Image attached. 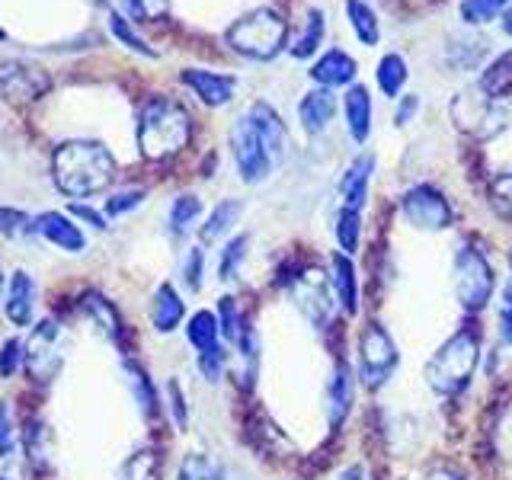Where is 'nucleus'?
<instances>
[{
    "mask_svg": "<svg viewBox=\"0 0 512 480\" xmlns=\"http://www.w3.org/2000/svg\"><path fill=\"white\" fill-rule=\"evenodd\" d=\"M55 186L71 199L103 192L116 176V160L100 141H64L52 157Z\"/></svg>",
    "mask_w": 512,
    "mask_h": 480,
    "instance_id": "obj_1",
    "label": "nucleus"
},
{
    "mask_svg": "<svg viewBox=\"0 0 512 480\" xmlns=\"http://www.w3.org/2000/svg\"><path fill=\"white\" fill-rule=\"evenodd\" d=\"M192 138L189 112L170 96H151L138 112V148L148 160H170Z\"/></svg>",
    "mask_w": 512,
    "mask_h": 480,
    "instance_id": "obj_2",
    "label": "nucleus"
},
{
    "mask_svg": "<svg viewBox=\"0 0 512 480\" xmlns=\"http://www.w3.org/2000/svg\"><path fill=\"white\" fill-rule=\"evenodd\" d=\"M477 365H480V333L474 327H461L452 340H445L432 352L423 375L436 394L455 397L471 384Z\"/></svg>",
    "mask_w": 512,
    "mask_h": 480,
    "instance_id": "obj_3",
    "label": "nucleus"
},
{
    "mask_svg": "<svg viewBox=\"0 0 512 480\" xmlns=\"http://www.w3.org/2000/svg\"><path fill=\"white\" fill-rule=\"evenodd\" d=\"M285 36H288V23L282 16L269 7H260V10H250L247 16H240L224 39H228V45L240 55H247L253 61H269L282 52Z\"/></svg>",
    "mask_w": 512,
    "mask_h": 480,
    "instance_id": "obj_4",
    "label": "nucleus"
},
{
    "mask_svg": "<svg viewBox=\"0 0 512 480\" xmlns=\"http://www.w3.org/2000/svg\"><path fill=\"white\" fill-rule=\"evenodd\" d=\"M400 362V352L391 340V333L381 324H365L362 336H359V381L365 388H384L391 381L394 368Z\"/></svg>",
    "mask_w": 512,
    "mask_h": 480,
    "instance_id": "obj_5",
    "label": "nucleus"
},
{
    "mask_svg": "<svg viewBox=\"0 0 512 480\" xmlns=\"http://www.w3.org/2000/svg\"><path fill=\"white\" fill-rule=\"evenodd\" d=\"M493 269L477 247H461L455 256V295L464 311H484L493 298Z\"/></svg>",
    "mask_w": 512,
    "mask_h": 480,
    "instance_id": "obj_6",
    "label": "nucleus"
},
{
    "mask_svg": "<svg viewBox=\"0 0 512 480\" xmlns=\"http://www.w3.org/2000/svg\"><path fill=\"white\" fill-rule=\"evenodd\" d=\"M400 212H404L407 224H413V228H420V231H445L455 218L448 199L429 183L407 189L404 199H400Z\"/></svg>",
    "mask_w": 512,
    "mask_h": 480,
    "instance_id": "obj_7",
    "label": "nucleus"
},
{
    "mask_svg": "<svg viewBox=\"0 0 512 480\" xmlns=\"http://www.w3.org/2000/svg\"><path fill=\"white\" fill-rule=\"evenodd\" d=\"M231 151H234V160H237V170H240V180L256 186L263 183L266 176L272 173V157L266 154L260 135H256V128L250 125L247 112L234 122L231 128Z\"/></svg>",
    "mask_w": 512,
    "mask_h": 480,
    "instance_id": "obj_8",
    "label": "nucleus"
},
{
    "mask_svg": "<svg viewBox=\"0 0 512 480\" xmlns=\"http://www.w3.org/2000/svg\"><path fill=\"white\" fill-rule=\"evenodd\" d=\"M52 90V77L29 61H0V100L29 106Z\"/></svg>",
    "mask_w": 512,
    "mask_h": 480,
    "instance_id": "obj_9",
    "label": "nucleus"
},
{
    "mask_svg": "<svg viewBox=\"0 0 512 480\" xmlns=\"http://www.w3.org/2000/svg\"><path fill=\"white\" fill-rule=\"evenodd\" d=\"M448 109H452V119L458 122L461 132H471L477 138H493L500 128H506V112L484 90L461 93Z\"/></svg>",
    "mask_w": 512,
    "mask_h": 480,
    "instance_id": "obj_10",
    "label": "nucleus"
},
{
    "mask_svg": "<svg viewBox=\"0 0 512 480\" xmlns=\"http://www.w3.org/2000/svg\"><path fill=\"white\" fill-rule=\"evenodd\" d=\"M58 324L52 320H42V324L32 330V340L26 343V372L29 378H36L42 384H48L61 368V349H58Z\"/></svg>",
    "mask_w": 512,
    "mask_h": 480,
    "instance_id": "obj_11",
    "label": "nucleus"
},
{
    "mask_svg": "<svg viewBox=\"0 0 512 480\" xmlns=\"http://www.w3.org/2000/svg\"><path fill=\"white\" fill-rule=\"evenodd\" d=\"M295 304H298L301 314L308 317L317 330L330 324V314H333V292H330L327 279L320 276L317 269H308L304 276L295 279Z\"/></svg>",
    "mask_w": 512,
    "mask_h": 480,
    "instance_id": "obj_12",
    "label": "nucleus"
},
{
    "mask_svg": "<svg viewBox=\"0 0 512 480\" xmlns=\"http://www.w3.org/2000/svg\"><path fill=\"white\" fill-rule=\"evenodd\" d=\"M247 119L256 128V135H260L266 154L272 157V164L279 167L282 160H285V154H288V128L279 119V112L272 109L269 103H253L247 109Z\"/></svg>",
    "mask_w": 512,
    "mask_h": 480,
    "instance_id": "obj_13",
    "label": "nucleus"
},
{
    "mask_svg": "<svg viewBox=\"0 0 512 480\" xmlns=\"http://www.w3.org/2000/svg\"><path fill=\"white\" fill-rule=\"evenodd\" d=\"M32 224H36V234L42 240H48V244L64 250V253H84L87 250V234L80 231L64 212H42L39 218H32Z\"/></svg>",
    "mask_w": 512,
    "mask_h": 480,
    "instance_id": "obj_14",
    "label": "nucleus"
},
{
    "mask_svg": "<svg viewBox=\"0 0 512 480\" xmlns=\"http://www.w3.org/2000/svg\"><path fill=\"white\" fill-rule=\"evenodd\" d=\"M186 87L199 96L205 106H224L231 103V96L237 90V77L234 74H218V71H205V68H186L180 74Z\"/></svg>",
    "mask_w": 512,
    "mask_h": 480,
    "instance_id": "obj_15",
    "label": "nucleus"
},
{
    "mask_svg": "<svg viewBox=\"0 0 512 480\" xmlns=\"http://www.w3.org/2000/svg\"><path fill=\"white\" fill-rule=\"evenodd\" d=\"M32 311H36V279H32L29 272L16 269L4 295V314L13 327H29Z\"/></svg>",
    "mask_w": 512,
    "mask_h": 480,
    "instance_id": "obj_16",
    "label": "nucleus"
},
{
    "mask_svg": "<svg viewBox=\"0 0 512 480\" xmlns=\"http://www.w3.org/2000/svg\"><path fill=\"white\" fill-rule=\"evenodd\" d=\"M352 397H356V372L349 368V362H336L327 384V420L333 429H340L349 416Z\"/></svg>",
    "mask_w": 512,
    "mask_h": 480,
    "instance_id": "obj_17",
    "label": "nucleus"
},
{
    "mask_svg": "<svg viewBox=\"0 0 512 480\" xmlns=\"http://www.w3.org/2000/svg\"><path fill=\"white\" fill-rule=\"evenodd\" d=\"M372 173H375V154H359V157L346 167L343 180H340L343 208H352V212H362V205L368 202V186H372Z\"/></svg>",
    "mask_w": 512,
    "mask_h": 480,
    "instance_id": "obj_18",
    "label": "nucleus"
},
{
    "mask_svg": "<svg viewBox=\"0 0 512 480\" xmlns=\"http://www.w3.org/2000/svg\"><path fill=\"white\" fill-rule=\"evenodd\" d=\"M333 116H336V96L327 87H314L311 93L301 96L298 119H301V128L308 135H320V132H324V128L333 122Z\"/></svg>",
    "mask_w": 512,
    "mask_h": 480,
    "instance_id": "obj_19",
    "label": "nucleus"
},
{
    "mask_svg": "<svg viewBox=\"0 0 512 480\" xmlns=\"http://www.w3.org/2000/svg\"><path fill=\"white\" fill-rule=\"evenodd\" d=\"M343 112H346V132L352 135V141L365 144L368 135H372V96H368V87L352 84L343 96Z\"/></svg>",
    "mask_w": 512,
    "mask_h": 480,
    "instance_id": "obj_20",
    "label": "nucleus"
},
{
    "mask_svg": "<svg viewBox=\"0 0 512 480\" xmlns=\"http://www.w3.org/2000/svg\"><path fill=\"white\" fill-rule=\"evenodd\" d=\"M311 77L327 90L346 87L356 80V58H349L346 52H340V48H330V52H324V58H317V64L311 68Z\"/></svg>",
    "mask_w": 512,
    "mask_h": 480,
    "instance_id": "obj_21",
    "label": "nucleus"
},
{
    "mask_svg": "<svg viewBox=\"0 0 512 480\" xmlns=\"http://www.w3.org/2000/svg\"><path fill=\"white\" fill-rule=\"evenodd\" d=\"M333 276H330V285H333V295L340 301V308L352 317L359 311V279H356V266L346 253H333Z\"/></svg>",
    "mask_w": 512,
    "mask_h": 480,
    "instance_id": "obj_22",
    "label": "nucleus"
},
{
    "mask_svg": "<svg viewBox=\"0 0 512 480\" xmlns=\"http://www.w3.org/2000/svg\"><path fill=\"white\" fill-rule=\"evenodd\" d=\"M186 317V304L183 298L176 295V288L170 282H164L154 292V308H151V324L157 333H173L176 327L183 324Z\"/></svg>",
    "mask_w": 512,
    "mask_h": 480,
    "instance_id": "obj_23",
    "label": "nucleus"
},
{
    "mask_svg": "<svg viewBox=\"0 0 512 480\" xmlns=\"http://www.w3.org/2000/svg\"><path fill=\"white\" fill-rule=\"evenodd\" d=\"M240 215H244V202H237V199H224L212 208V215L205 218V224L199 228V237H202V244H218V240L224 234H231L234 231V224L240 221Z\"/></svg>",
    "mask_w": 512,
    "mask_h": 480,
    "instance_id": "obj_24",
    "label": "nucleus"
},
{
    "mask_svg": "<svg viewBox=\"0 0 512 480\" xmlns=\"http://www.w3.org/2000/svg\"><path fill=\"white\" fill-rule=\"evenodd\" d=\"M125 375H128V388H132V397H135L141 416L144 420H154L160 410V397H157L154 381L148 378V372H144L138 362H125Z\"/></svg>",
    "mask_w": 512,
    "mask_h": 480,
    "instance_id": "obj_25",
    "label": "nucleus"
},
{
    "mask_svg": "<svg viewBox=\"0 0 512 480\" xmlns=\"http://www.w3.org/2000/svg\"><path fill=\"white\" fill-rule=\"evenodd\" d=\"M80 311H84L96 327H100L112 343H122V320H119V314H116V308L103 298V295H96V292H90V295H84V301H80Z\"/></svg>",
    "mask_w": 512,
    "mask_h": 480,
    "instance_id": "obj_26",
    "label": "nucleus"
},
{
    "mask_svg": "<svg viewBox=\"0 0 512 480\" xmlns=\"http://www.w3.org/2000/svg\"><path fill=\"white\" fill-rule=\"evenodd\" d=\"M186 340L192 349H199V352H208V349H215L221 346V327H218V314L212 311H196L189 317V324H186Z\"/></svg>",
    "mask_w": 512,
    "mask_h": 480,
    "instance_id": "obj_27",
    "label": "nucleus"
},
{
    "mask_svg": "<svg viewBox=\"0 0 512 480\" xmlns=\"http://www.w3.org/2000/svg\"><path fill=\"white\" fill-rule=\"evenodd\" d=\"M346 16L352 23V32H356V39L362 45H378L381 39V26H378V16H375V7H368L365 0H346Z\"/></svg>",
    "mask_w": 512,
    "mask_h": 480,
    "instance_id": "obj_28",
    "label": "nucleus"
},
{
    "mask_svg": "<svg viewBox=\"0 0 512 480\" xmlns=\"http://www.w3.org/2000/svg\"><path fill=\"white\" fill-rule=\"evenodd\" d=\"M375 80H378V87L384 96H391V100H397L400 90H404V84L410 80V71H407V61L400 58L397 52L391 55H384L378 61V71H375Z\"/></svg>",
    "mask_w": 512,
    "mask_h": 480,
    "instance_id": "obj_29",
    "label": "nucleus"
},
{
    "mask_svg": "<svg viewBox=\"0 0 512 480\" xmlns=\"http://www.w3.org/2000/svg\"><path fill=\"white\" fill-rule=\"evenodd\" d=\"M324 32H327V16H324V10L311 7L308 10V23H304V32L295 39V45L288 48V52H292L295 58H311L317 52V45L324 42Z\"/></svg>",
    "mask_w": 512,
    "mask_h": 480,
    "instance_id": "obj_30",
    "label": "nucleus"
},
{
    "mask_svg": "<svg viewBox=\"0 0 512 480\" xmlns=\"http://www.w3.org/2000/svg\"><path fill=\"white\" fill-rule=\"evenodd\" d=\"M480 90H484L490 100H496V96H506L512 90V52L500 55L484 71V77H480Z\"/></svg>",
    "mask_w": 512,
    "mask_h": 480,
    "instance_id": "obj_31",
    "label": "nucleus"
},
{
    "mask_svg": "<svg viewBox=\"0 0 512 480\" xmlns=\"http://www.w3.org/2000/svg\"><path fill=\"white\" fill-rule=\"evenodd\" d=\"M199 215H202V199L192 196V192H183V196H176L170 205V231L186 234L192 224L199 221Z\"/></svg>",
    "mask_w": 512,
    "mask_h": 480,
    "instance_id": "obj_32",
    "label": "nucleus"
},
{
    "mask_svg": "<svg viewBox=\"0 0 512 480\" xmlns=\"http://www.w3.org/2000/svg\"><path fill=\"white\" fill-rule=\"evenodd\" d=\"M237 352H240V381H244V388H253L256 381V365H260V343H256V330L247 324L244 333H240L237 340Z\"/></svg>",
    "mask_w": 512,
    "mask_h": 480,
    "instance_id": "obj_33",
    "label": "nucleus"
},
{
    "mask_svg": "<svg viewBox=\"0 0 512 480\" xmlns=\"http://www.w3.org/2000/svg\"><path fill=\"white\" fill-rule=\"evenodd\" d=\"M122 480H160V455L154 448H141L122 464Z\"/></svg>",
    "mask_w": 512,
    "mask_h": 480,
    "instance_id": "obj_34",
    "label": "nucleus"
},
{
    "mask_svg": "<svg viewBox=\"0 0 512 480\" xmlns=\"http://www.w3.org/2000/svg\"><path fill=\"white\" fill-rule=\"evenodd\" d=\"M359 240H362V215L352 212V208H343L336 215V244H340L346 256H352L359 250Z\"/></svg>",
    "mask_w": 512,
    "mask_h": 480,
    "instance_id": "obj_35",
    "label": "nucleus"
},
{
    "mask_svg": "<svg viewBox=\"0 0 512 480\" xmlns=\"http://www.w3.org/2000/svg\"><path fill=\"white\" fill-rule=\"evenodd\" d=\"M247 247H250V237L247 234H237L231 237L228 244L221 250V260H218V279L231 282L237 272H240V263L247 260Z\"/></svg>",
    "mask_w": 512,
    "mask_h": 480,
    "instance_id": "obj_36",
    "label": "nucleus"
},
{
    "mask_svg": "<svg viewBox=\"0 0 512 480\" xmlns=\"http://www.w3.org/2000/svg\"><path fill=\"white\" fill-rule=\"evenodd\" d=\"M512 0H461V20L468 26H484L496 20Z\"/></svg>",
    "mask_w": 512,
    "mask_h": 480,
    "instance_id": "obj_37",
    "label": "nucleus"
},
{
    "mask_svg": "<svg viewBox=\"0 0 512 480\" xmlns=\"http://www.w3.org/2000/svg\"><path fill=\"white\" fill-rule=\"evenodd\" d=\"M218 327H221V336H224V340L237 346L240 333H244V327H247V320H244V314H240L237 301H234L231 295H224V298L218 301Z\"/></svg>",
    "mask_w": 512,
    "mask_h": 480,
    "instance_id": "obj_38",
    "label": "nucleus"
},
{
    "mask_svg": "<svg viewBox=\"0 0 512 480\" xmlns=\"http://www.w3.org/2000/svg\"><path fill=\"white\" fill-rule=\"evenodd\" d=\"M109 29H112V36H116L125 48H132V52H138V55H144V58H157L154 48H151L148 42H144L132 26H128V20H125L122 13L109 10Z\"/></svg>",
    "mask_w": 512,
    "mask_h": 480,
    "instance_id": "obj_39",
    "label": "nucleus"
},
{
    "mask_svg": "<svg viewBox=\"0 0 512 480\" xmlns=\"http://www.w3.org/2000/svg\"><path fill=\"white\" fill-rule=\"evenodd\" d=\"M122 7L138 23H157L170 13V0H122Z\"/></svg>",
    "mask_w": 512,
    "mask_h": 480,
    "instance_id": "obj_40",
    "label": "nucleus"
},
{
    "mask_svg": "<svg viewBox=\"0 0 512 480\" xmlns=\"http://www.w3.org/2000/svg\"><path fill=\"white\" fill-rule=\"evenodd\" d=\"M0 234L4 237H29L36 234V224L20 208H0Z\"/></svg>",
    "mask_w": 512,
    "mask_h": 480,
    "instance_id": "obj_41",
    "label": "nucleus"
},
{
    "mask_svg": "<svg viewBox=\"0 0 512 480\" xmlns=\"http://www.w3.org/2000/svg\"><path fill=\"white\" fill-rule=\"evenodd\" d=\"M23 362H26V346L16 340V336L0 343V378H13L20 372Z\"/></svg>",
    "mask_w": 512,
    "mask_h": 480,
    "instance_id": "obj_42",
    "label": "nucleus"
},
{
    "mask_svg": "<svg viewBox=\"0 0 512 480\" xmlns=\"http://www.w3.org/2000/svg\"><path fill=\"white\" fill-rule=\"evenodd\" d=\"M490 202L496 212L512 221V173H500L490 183Z\"/></svg>",
    "mask_w": 512,
    "mask_h": 480,
    "instance_id": "obj_43",
    "label": "nucleus"
},
{
    "mask_svg": "<svg viewBox=\"0 0 512 480\" xmlns=\"http://www.w3.org/2000/svg\"><path fill=\"white\" fill-rule=\"evenodd\" d=\"M176 480H218V471L212 468V461L205 455H186Z\"/></svg>",
    "mask_w": 512,
    "mask_h": 480,
    "instance_id": "obj_44",
    "label": "nucleus"
},
{
    "mask_svg": "<svg viewBox=\"0 0 512 480\" xmlns=\"http://www.w3.org/2000/svg\"><path fill=\"white\" fill-rule=\"evenodd\" d=\"M224 368H228V349H224V346L199 352V372H202L205 381H218L224 375Z\"/></svg>",
    "mask_w": 512,
    "mask_h": 480,
    "instance_id": "obj_45",
    "label": "nucleus"
},
{
    "mask_svg": "<svg viewBox=\"0 0 512 480\" xmlns=\"http://www.w3.org/2000/svg\"><path fill=\"white\" fill-rule=\"evenodd\" d=\"M144 202V189H125V192H116V196H109L106 205H103V212L109 218H119L125 212H132V208H138Z\"/></svg>",
    "mask_w": 512,
    "mask_h": 480,
    "instance_id": "obj_46",
    "label": "nucleus"
},
{
    "mask_svg": "<svg viewBox=\"0 0 512 480\" xmlns=\"http://www.w3.org/2000/svg\"><path fill=\"white\" fill-rule=\"evenodd\" d=\"M202 276H205V253H202V247H192L186 253V263H183V279H186L189 292H199Z\"/></svg>",
    "mask_w": 512,
    "mask_h": 480,
    "instance_id": "obj_47",
    "label": "nucleus"
},
{
    "mask_svg": "<svg viewBox=\"0 0 512 480\" xmlns=\"http://www.w3.org/2000/svg\"><path fill=\"white\" fill-rule=\"evenodd\" d=\"M167 397H170V416H173L176 429H186L189 426V410H186V394L180 388V381L167 384Z\"/></svg>",
    "mask_w": 512,
    "mask_h": 480,
    "instance_id": "obj_48",
    "label": "nucleus"
},
{
    "mask_svg": "<svg viewBox=\"0 0 512 480\" xmlns=\"http://www.w3.org/2000/svg\"><path fill=\"white\" fill-rule=\"evenodd\" d=\"M16 448V429H13V413L7 404H0V458H10Z\"/></svg>",
    "mask_w": 512,
    "mask_h": 480,
    "instance_id": "obj_49",
    "label": "nucleus"
},
{
    "mask_svg": "<svg viewBox=\"0 0 512 480\" xmlns=\"http://www.w3.org/2000/svg\"><path fill=\"white\" fill-rule=\"evenodd\" d=\"M500 343L512 346V279L503 288V304H500Z\"/></svg>",
    "mask_w": 512,
    "mask_h": 480,
    "instance_id": "obj_50",
    "label": "nucleus"
},
{
    "mask_svg": "<svg viewBox=\"0 0 512 480\" xmlns=\"http://www.w3.org/2000/svg\"><path fill=\"white\" fill-rule=\"evenodd\" d=\"M416 109H420V96H416V93H404V96H400L397 109H394V122H397V125H407V122H413Z\"/></svg>",
    "mask_w": 512,
    "mask_h": 480,
    "instance_id": "obj_51",
    "label": "nucleus"
},
{
    "mask_svg": "<svg viewBox=\"0 0 512 480\" xmlns=\"http://www.w3.org/2000/svg\"><path fill=\"white\" fill-rule=\"evenodd\" d=\"M71 215H77V218H84V221H90L96 231H103L106 228V218L100 215V212H93L90 205H71Z\"/></svg>",
    "mask_w": 512,
    "mask_h": 480,
    "instance_id": "obj_52",
    "label": "nucleus"
},
{
    "mask_svg": "<svg viewBox=\"0 0 512 480\" xmlns=\"http://www.w3.org/2000/svg\"><path fill=\"white\" fill-rule=\"evenodd\" d=\"M420 480H464L461 474H455V471H448V468H432L429 474H423Z\"/></svg>",
    "mask_w": 512,
    "mask_h": 480,
    "instance_id": "obj_53",
    "label": "nucleus"
},
{
    "mask_svg": "<svg viewBox=\"0 0 512 480\" xmlns=\"http://www.w3.org/2000/svg\"><path fill=\"white\" fill-rule=\"evenodd\" d=\"M336 480H365V474H362V468H346Z\"/></svg>",
    "mask_w": 512,
    "mask_h": 480,
    "instance_id": "obj_54",
    "label": "nucleus"
},
{
    "mask_svg": "<svg viewBox=\"0 0 512 480\" xmlns=\"http://www.w3.org/2000/svg\"><path fill=\"white\" fill-rule=\"evenodd\" d=\"M503 29H506V36H512V4L503 10Z\"/></svg>",
    "mask_w": 512,
    "mask_h": 480,
    "instance_id": "obj_55",
    "label": "nucleus"
},
{
    "mask_svg": "<svg viewBox=\"0 0 512 480\" xmlns=\"http://www.w3.org/2000/svg\"><path fill=\"white\" fill-rule=\"evenodd\" d=\"M90 4H93V7H103V4H106V0H90Z\"/></svg>",
    "mask_w": 512,
    "mask_h": 480,
    "instance_id": "obj_56",
    "label": "nucleus"
},
{
    "mask_svg": "<svg viewBox=\"0 0 512 480\" xmlns=\"http://www.w3.org/2000/svg\"><path fill=\"white\" fill-rule=\"evenodd\" d=\"M0 42H7V32L4 29H0Z\"/></svg>",
    "mask_w": 512,
    "mask_h": 480,
    "instance_id": "obj_57",
    "label": "nucleus"
},
{
    "mask_svg": "<svg viewBox=\"0 0 512 480\" xmlns=\"http://www.w3.org/2000/svg\"><path fill=\"white\" fill-rule=\"evenodd\" d=\"M0 292H4V279H0Z\"/></svg>",
    "mask_w": 512,
    "mask_h": 480,
    "instance_id": "obj_58",
    "label": "nucleus"
},
{
    "mask_svg": "<svg viewBox=\"0 0 512 480\" xmlns=\"http://www.w3.org/2000/svg\"><path fill=\"white\" fill-rule=\"evenodd\" d=\"M0 480H10V477H0Z\"/></svg>",
    "mask_w": 512,
    "mask_h": 480,
    "instance_id": "obj_59",
    "label": "nucleus"
}]
</instances>
